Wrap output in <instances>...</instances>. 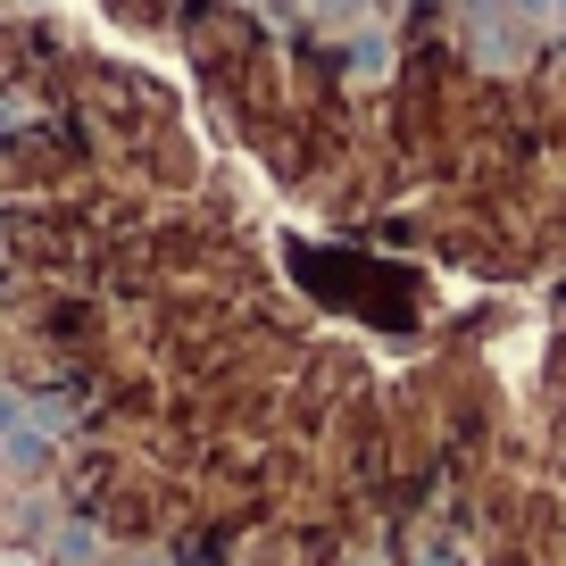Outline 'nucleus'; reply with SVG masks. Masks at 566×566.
<instances>
[{
	"label": "nucleus",
	"mask_w": 566,
	"mask_h": 566,
	"mask_svg": "<svg viewBox=\"0 0 566 566\" xmlns=\"http://www.w3.org/2000/svg\"><path fill=\"white\" fill-rule=\"evenodd\" d=\"M350 67H358V75H384V67H391V42H384V34H358Z\"/></svg>",
	"instance_id": "f257e3e1"
},
{
	"label": "nucleus",
	"mask_w": 566,
	"mask_h": 566,
	"mask_svg": "<svg viewBox=\"0 0 566 566\" xmlns=\"http://www.w3.org/2000/svg\"><path fill=\"white\" fill-rule=\"evenodd\" d=\"M509 9H516V18H533V25H542L549 9H558V0H509Z\"/></svg>",
	"instance_id": "f03ea898"
},
{
	"label": "nucleus",
	"mask_w": 566,
	"mask_h": 566,
	"mask_svg": "<svg viewBox=\"0 0 566 566\" xmlns=\"http://www.w3.org/2000/svg\"><path fill=\"white\" fill-rule=\"evenodd\" d=\"M0 566H42V558H34V549H0Z\"/></svg>",
	"instance_id": "7ed1b4c3"
}]
</instances>
